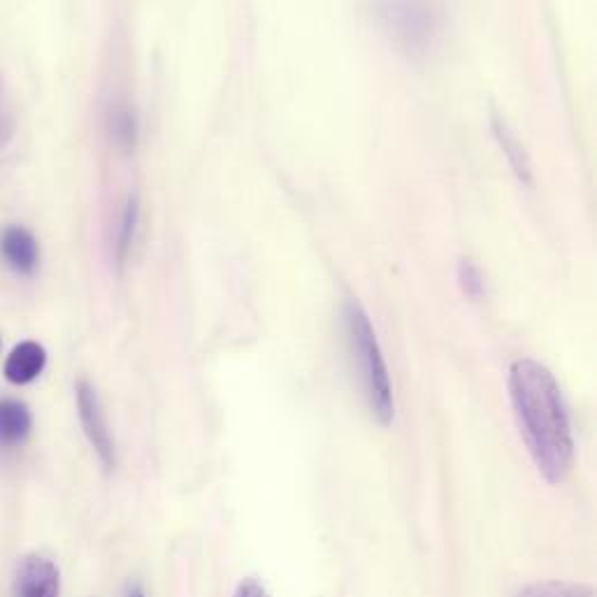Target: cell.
I'll return each mask as SVG.
<instances>
[{"label":"cell","mask_w":597,"mask_h":597,"mask_svg":"<svg viewBox=\"0 0 597 597\" xmlns=\"http://www.w3.org/2000/svg\"><path fill=\"white\" fill-rule=\"evenodd\" d=\"M509 397L535 468L560 484L574 460V437L566 397L549 368L521 358L509 368Z\"/></svg>","instance_id":"cell-1"},{"label":"cell","mask_w":597,"mask_h":597,"mask_svg":"<svg viewBox=\"0 0 597 597\" xmlns=\"http://www.w3.org/2000/svg\"><path fill=\"white\" fill-rule=\"evenodd\" d=\"M344 333L346 344H350V354L356 363L360 391L365 395L370 414L379 425H391L395 419L391 374L368 312H365L356 301H350L344 305Z\"/></svg>","instance_id":"cell-2"},{"label":"cell","mask_w":597,"mask_h":597,"mask_svg":"<svg viewBox=\"0 0 597 597\" xmlns=\"http://www.w3.org/2000/svg\"><path fill=\"white\" fill-rule=\"evenodd\" d=\"M75 397H77L79 423L91 444V449L96 452L98 458H101L105 470H114L117 468V442H114V435L107 425L101 395H98L91 381L79 379L75 386Z\"/></svg>","instance_id":"cell-3"},{"label":"cell","mask_w":597,"mask_h":597,"mask_svg":"<svg viewBox=\"0 0 597 597\" xmlns=\"http://www.w3.org/2000/svg\"><path fill=\"white\" fill-rule=\"evenodd\" d=\"M14 597H61V572L54 560L26 556L14 576Z\"/></svg>","instance_id":"cell-4"},{"label":"cell","mask_w":597,"mask_h":597,"mask_svg":"<svg viewBox=\"0 0 597 597\" xmlns=\"http://www.w3.org/2000/svg\"><path fill=\"white\" fill-rule=\"evenodd\" d=\"M0 254L14 272L33 275L40 263V244L24 226H8L0 233Z\"/></svg>","instance_id":"cell-5"},{"label":"cell","mask_w":597,"mask_h":597,"mask_svg":"<svg viewBox=\"0 0 597 597\" xmlns=\"http://www.w3.org/2000/svg\"><path fill=\"white\" fill-rule=\"evenodd\" d=\"M47 368V352L45 346L26 340L16 344L5 360V379L14 386H26L36 381Z\"/></svg>","instance_id":"cell-6"},{"label":"cell","mask_w":597,"mask_h":597,"mask_svg":"<svg viewBox=\"0 0 597 597\" xmlns=\"http://www.w3.org/2000/svg\"><path fill=\"white\" fill-rule=\"evenodd\" d=\"M105 128H107L110 142L117 147L119 152L132 154V149L138 147L140 124H138V114L130 103L126 101L112 103L105 114Z\"/></svg>","instance_id":"cell-7"},{"label":"cell","mask_w":597,"mask_h":597,"mask_svg":"<svg viewBox=\"0 0 597 597\" xmlns=\"http://www.w3.org/2000/svg\"><path fill=\"white\" fill-rule=\"evenodd\" d=\"M33 428V414L26 403L5 397L0 401V446L22 444Z\"/></svg>","instance_id":"cell-8"},{"label":"cell","mask_w":597,"mask_h":597,"mask_svg":"<svg viewBox=\"0 0 597 597\" xmlns=\"http://www.w3.org/2000/svg\"><path fill=\"white\" fill-rule=\"evenodd\" d=\"M491 126H493V136L497 138V142H500L503 152L511 165V170L517 173V177L523 181V185H530L533 177H530V161L523 144L519 142L517 136H513V130L507 126V122L500 117V114H493Z\"/></svg>","instance_id":"cell-9"},{"label":"cell","mask_w":597,"mask_h":597,"mask_svg":"<svg viewBox=\"0 0 597 597\" xmlns=\"http://www.w3.org/2000/svg\"><path fill=\"white\" fill-rule=\"evenodd\" d=\"M138 230H140V201L138 195H128V201L122 209L119 226H117V240H114V261H117L119 268L130 258L132 246H136V240H138Z\"/></svg>","instance_id":"cell-10"},{"label":"cell","mask_w":597,"mask_h":597,"mask_svg":"<svg viewBox=\"0 0 597 597\" xmlns=\"http://www.w3.org/2000/svg\"><path fill=\"white\" fill-rule=\"evenodd\" d=\"M517 597H595V590L574 582H537L525 586Z\"/></svg>","instance_id":"cell-11"},{"label":"cell","mask_w":597,"mask_h":597,"mask_svg":"<svg viewBox=\"0 0 597 597\" xmlns=\"http://www.w3.org/2000/svg\"><path fill=\"white\" fill-rule=\"evenodd\" d=\"M458 284L470 301H481L486 295V279L477 268V263L470 258L458 263Z\"/></svg>","instance_id":"cell-12"},{"label":"cell","mask_w":597,"mask_h":597,"mask_svg":"<svg viewBox=\"0 0 597 597\" xmlns=\"http://www.w3.org/2000/svg\"><path fill=\"white\" fill-rule=\"evenodd\" d=\"M233 597H270V593H268V588H265L258 582V579L246 576V579H242V582L238 584Z\"/></svg>","instance_id":"cell-13"},{"label":"cell","mask_w":597,"mask_h":597,"mask_svg":"<svg viewBox=\"0 0 597 597\" xmlns=\"http://www.w3.org/2000/svg\"><path fill=\"white\" fill-rule=\"evenodd\" d=\"M126 597H147V595H144L142 586H138V584H132V586H128V590H126Z\"/></svg>","instance_id":"cell-14"}]
</instances>
